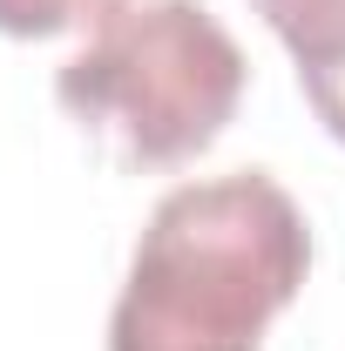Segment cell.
Here are the masks:
<instances>
[{
	"label": "cell",
	"instance_id": "obj_1",
	"mask_svg": "<svg viewBox=\"0 0 345 351\" xmlns=\"http://www.w3.org/2000/svg\"><path fill=\"white\" fill-rule=\"evenodd\" d=\"M311 230L264 169L170 189L129 257L109 351H258L304 291Z\"/></svg>",
	"mask_w": 345,
	"mask_h": 351
},
{
	"label": "cell",
	"instance_id": "obj_3",
	"mask_svg": "<svg viewBox=\"0 0 345 351\" xmlns=\"http://www.w3.org/2000/svg\"><path fill=\"white\" fill-rule=\"evenodd\" d=\"M264 27L291 47L298 88L332 142H345V0H251Z\"/></svg>",
	"mask_w": 345,
	"mask_h": 351
},
{
	"label": "cell",
	"instance_id": "obj_4",
	"mask_svg": "<svg viewBox=\"0 0 345 351\" xmlns=\"http://www.w3.org/2000/svg\"><path fill=\"white\" fill-rule=\"evenodd\" d=\"M122 0H0V34L14 41H47V34H68L88 21H109Z\"/></svg>",
	"mask_w": 345,
	"mask_h": 351
},
{
	"label": "cell",
	"instance_id": "obj_2",
	"mask_svg": "<svg viewBox=\"0 0 345 351\" xmlns=\"http://www.w3.org/2000/svg\"><path fill=\"white\" fill-rule=\"evenodd\" d=\"M244 47L203 0H122L75 61H61L54 101L115 162L170 169L203 156L244 101Z\"/></svg>",
	"mask_w": 345,
	"mask_h": 351
}]
</instances>
